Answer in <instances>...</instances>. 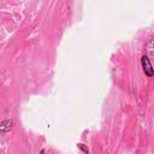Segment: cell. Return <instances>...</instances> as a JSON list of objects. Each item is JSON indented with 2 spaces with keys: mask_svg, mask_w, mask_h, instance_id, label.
Here are the masks:
<instances>
[{
  "mask_svg": "<svg viewBox=\"0 0 154 154\" xmlns=\"http://www.w3.org/2000/svg\"><path fill=\"white\" fill-rule=\"evenodd\" d=\"M141 67H142L143 73L147 77H153L154 76V67H153V65H152V63H150V60L147 55L141 57Z\"/></svg>",
  "mask_w": 154,
  "mask_h": 154,
  "instance_id": "6da1fadb",
  "label": "cell"
},
{
  "mask_svg": "<svg viewBox=\"0 0 154 154\" xmlns=\"http://www.w3.org/2000/svg\"><path fill=\"white\" fill-rule=\"evenodd\" d=\"M12 125H13V120L7 118V119H4L1 123H0V134L3 136H5L7 132H10V130L12 129Z\"/></svg>",
  "mask_w": 154,
  "mask_h": 154,
  "instance_id": "7a4b0ae2",
  "label": "cell"
},
{
  "mask_svg": "<svg viewBox=\"0 0 154 154\" xmlns=\"http://www.w3.org/2000/svg\"><path fill=\"white\" fill-rule=\"evenodd\" d=\"M147 52H148V54L150 57L154 58V37H152L150 41L148 42V45H147Z\"/></svg>",
  "mask_w": 154,
  "mask_h": 154,
  "instance_id": "3957f363",
  "label": "cell"
},
{
  "mask_svg": "<svg viewBox=\"0 0 154 154\" xmlns=\"http://www.w3.org/2000/svg\"><path fill=\"white\" fill-rule=\"evenodd\" d=\"M77 147H78V148L82 150V153H83V154H90L89 148H88L86 144H83V143H77Z\"/></svg>",
  "mask_w": 154,
  "mask_h": 154,
  "instance_id": "277c9868",
  "label": "cell"
},
{
  "mask_svg": "<svg viewBox=\"0 0 154 154\" xmlns=\"http://www.w3.org/2000/svg\"><path fill=\"white\" fill-rule=\"evenodd\" d=\"M39 154H45V149H41V150H40V153H39Z\"/></svg>",
  "mask_w": 154,
  "mask_h": 154,
  "instance_id": "5b68a950",
  "label": "cell"
}]
</instances>
